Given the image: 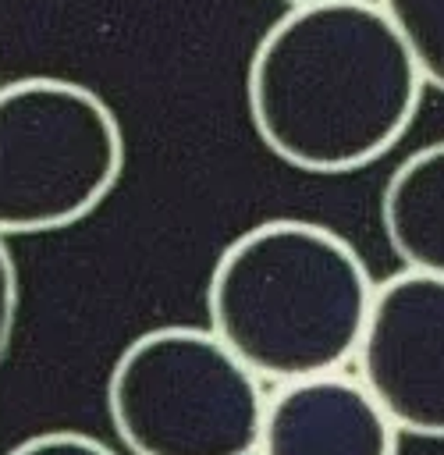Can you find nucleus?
I'll return each mask as SVG.
<instances>
[{
  "mask_svg": "<svg viewBox=\"0 0 444 455\" xmlns=\"http://www.w3.org/2000/svg\"><path fill=\"white\" fill-rule=\"evenodd\" d=\"M423 75L377 0L291 7L252 50L249 121L288 167L348 174L401 142L423 103Z\"/></svg>",
  "mask_w": 444,
  "mask_h": 455,
  "instance_id": "f257e3e1",
  "label": "nucleus"
},
{
  "mask_svg": "<svg viewBox=\"0 0 444 455\" xmlns=\"http://www.w3.org/2000/svg\"><path fill=\"white\" fill-rule=\"evenodd\" d=\"M377 284L355 245L327 224L274 217L217 256L210 331L259 377L291 384L341 373L359 355Z\"/></svg>",
  "mask_w": 444,
  "mask_h": 455,
  "instance_id": "f03ea898",
  "label": "nucleus"
},
{
  "mask_svg": "<svg viewBox=\"0 0 444 455\" xmlns=\"http://www.w3.org/2000/svg\"><path fill=\"white\" fill-rule=\"evenodd\" d=\"M107 412L131 455H256L266 398L213 331L170 323L121 348Z\"/></svg>",
  "mask_w": 444,
  "mask_h": 455,
  "instance_id": "7ed1b4c3",
  "label": "nucleus"
},
{
  "mask_svg": "<svg viewBox=\"0 0 444 455\" xmlns=\"http://www.w3.org/2000/svg\"><path fill=\"white\" fill-rule=\"evenodd\" d=\"M124 132L89 85L28 75L0 85V235L85 220L121 181Z\"/></svg>",
  "mask_w": 444,
  "mask_h": 455,
  "instance_id": "20e7f679",
  "label": "nucleus"
},
{
  "mask_svg": "<svg viewBox=\"0 0 444 455\" xmlns=\"http://www.w3.org/2000/svg\"><path fill=\"white\" fill-rule=\"evenodd\" d=\"M355 363L401 434L444 437V277L405 267L380 281Z\"/></svg>",
  "mask_w": 444,
  "mask_h": 455,
  "instance_id": "39448f33",
  "label": "nucleus"
},
{
  "mask_svg": "<svg viewBox=\"0 0 444 455\" xmlns=\"http://www.w3.org/2000/svg\"><path fill=\"white\" fill-rule=\"evenodd\" d=\"M401 430L348 373L277 384L256 455H398Z\"/></svg>",
  "mask_w": 444,
  "mask_h": 455,
  "instance_id": "423d86ee",
  "label": "nucleus"
},
{
  "mask_svg": "<svg viewBox=\"0 0 444 455\" xmlns=\"http://www.w3.org/2000/svg\"><path fill=\"white\" fill-rule=\"evenodd\" d=\"M380 224L408 270L444 277V139L394 167L380 196Z\"/></svg>",
  "mask_w": 444,
  "mask_h": 455,
  "instance_id": "0eeeda50",
  "label": "nucleus"
},
{
  "mask_svg": "<svg viewBox=\"0 0 444 455\" xmlns=\"http://www.w3.org/2000/svg\"><path fill=\"white\" fill-rule=\"evenodd\" d=\"M426 85L444 92V0H377Z\"/></svg>",
  "mask_w": 444,
  "mask_h": 455,
  "instance_id": "6e6552de",
  "label": "nucleus"
},
{
  "mask_svg": "<svg viewBox=\"0 0 444 455\" xmlns=\"http://www.w3.org/2000/svg\"><path fill=\"white\" fill-rule=\"evenodd\" d=\"M7 455H117V451L82 430H46L18 441Z\"/></svg>",
  "mask_w": 444,
  "mask_h": 455,
  "instance_id": "1a4fd4ad",
  "label": "nucleus"
},
{
  "mask_svg": "<svg viewBox=\"0 0 444 455\" xmlns=\"http://www.w3.org/2000/svg\"><path fill=\"white\" fill-rule=\"evenodd\" d=\"M14 323H18V267H14V256L0 235V355L11 345Z\"/></svg>",
  "mask_w": 444,
  "mask_h": 455,
  "instance_id": "9d476101",
  "label": "nucleus"
},
{
  "mask_svg": "<svg viewBox=\"0 0 444 455\" xmlns=\"http://www.w3.org/2000/svg\"><path fill=\"white\" fill-rule=\"evenodd\" d=\"M281 4H288V11H291V7H309V4H330V0H281Z\"/></svg>",
  "mask_w": 444,
  "mask_h": 455,
  "instance_id": "9b49d317",
  "label": "nucleus"
}]
</instances>
